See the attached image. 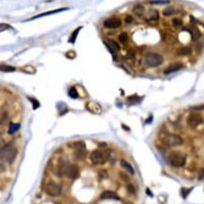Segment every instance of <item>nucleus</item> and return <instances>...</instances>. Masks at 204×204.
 Returning a JSON list of instances; mask_svg holds the SVG:
<instances>
[{
	"label": "nucleus",
	"instance_id": "f257e3e1",
	"mask_svg": "<svg viewBox=\"0 0 204 204\" xmlns=\"http://www.w3.org/2000/svg\"><path fill=\"white\" fill-rule=\"evenodd\" d=\"M16 155H17V149L12 143H8L0 147V160L1 161L12 164Z\"/></svg>",
	"mask_w": 204,
	"mask_h": 204
},
{
	"label": "nucleus",
	"instance_id": "f03ea898",
	"mask_svg": "<svg viewBox=\"0 0 204 204\" xmlns=\"http://www.w3.org/2000/svg\"><path fill=\"white\" fill-rule=\"evenodd\" d=\"M111 157L110 150H102V149H95L91 153L90 160L94 164H104L108 162Z\"/></svg>",
	"mask_w": 204,
	"mask_h": 204
},
{
	"label": "nucleus",
	"instance_id": "7ed1b4c3",
	"mask_svg": "<svg viewBox=\"0 0 204 204\" xmlns=\"http://www.w3.org/2000/svg\"><path fill=\"white\" fill-rule=\"evenodd\" d=\"M164 62V58L158 53H147L143 58V63L147 67H157Z\"/></svg>",
	"mask_w": 204,
	"mask_h": 204
},
{
	"label": "nucleus",
	"instance_id": "20e7f679",
	"mask_svg": "<svg viewBox=\"0 0 204 204\" xmlns=\"http://www.w3.org/2000/svg\"><path fill=\"white\" fill-rule=\"evenodd\" d=\"M168 162L175 167H181L186 163V156L181 151H173L169 154Z\"/></svg>",
	"mask_w": 204,
	"mask_h": 204
},
{
	"label": "nucleus",
	"instance_id": "39448f33",
	"mask_svg": "<svg viewBox=\"0 0 204 204\" xmlns=\"http://www.w3.org/2000/svg\"><path fill=\"white\" fill-rule=\"evenodd\" d=\"M164 144L167 147H179L182 145V139L181 136L177 135V134H164V137L162 138Z\"/></svg>",
	"mask_w": 204,
	"mask_h": 204
},
{
	"label": "nucleus",
	"instance_id": "423d86ee",
	"mask_svg": "<svg viewBox=\"0 0 204 204\" xmlns=\"http://www.w3.org/2000/svg\"><path fill=\"white\" fill-rule=\"evenodd\" d=\"M45 191L48 196L57 197L59 195H61L62 193V185L57 183L55 181H49L46 183Z\"/></svg>",
	"mask_w": 204,
	"mask_h": 204
},
{
	"label": "nucleus",
	"instance_id": "0eeeda50",
	"mask_svg": "<svg viewBox=\"0 0 204 204\" xmlns=\"http://www.w3.org/2000/svg\"><path fill=\"white\" fill-rule=\"evenodd\" d=\"M86 154H87V150L84 142L79 141L74 144V155L77 159L82 160L83 158H85Z\"/></svg>",
	"mask_w": 204,
	"mask_h": 204
},
{
	"label": "nucleus",
	"instance_id": "6e6552de",
	"mask_svg": "<svg viewBox=\"0 0 204 204\" xmlns=\"http://www.w3.org/2000/svg\"><path fill=\"white\" fill-rule=\"evenodd\" d=\"M186 122H187V125L190 128H195L197 126L202 124L203 119H202V116L200 114H197V112H192V114H190L188 115V117H187Z\"/></svg>",
	"mask_w": 204,
	"mask_h": 204
},
{
	"label": "nucleus",
	"instance_id": "1a4fd4ad",
	"mask_svg": "<svg viewBox=\"0 0 204 204\" xmlns=\"http://www.w3.org/2000/svg\"><path fill=\"white\" fill-rule=\"evenodd\" d=\"M63 174L69 179H77L79 176V169L76 164H65Z\"/></svg>",
	"mask_w": 204,
	"mask_h": 204
},
{
	"label": "nucleus",
	"instance_id": "9d476101",
	"mask_svg": "<svg viewBox=\"0 0 204 204\" xmlns=\"http://www.w3.org/2000/svg\"><path fill=\"white\" fill-rule=\"evenodd\" d=\"M121 26V21L120 19L117 18H110L107 19L104 22V26L107 29H117Z\"/></svg>",
	"mask_w": 204,
	"mask_h": 204
},
{
	"label": "nucleus",
	"instance_id": "9b49d317",
	"mask_svg": "<svg viewBox=\"0 0 204 204\" xmlns=\"http://www.w3.org/2000/svg\"><path fill=\"white\" fill-rule=\"evenodd\" d=\"M160 18V13L157 10H149V12L147 13L146 20L147 22H156Z\"/></svg>",
	"mask_w": 204,
	"mask_h": 204
},
{
	"label": "nucleus",
	"instance_id": "f8f14e48",
	"mask_svg": "<svg viewBox=\"0 0 204 204\" xmlns=\"http://www.w3.org/2000/svg\"><path fill=\"white\" fill-rule=\"evenodd\" d=\"M162 39L165 44H167V45H174L175 42H176L175 36L171 33H168V32H163Z\"/></svg>",
	"mask_w": 204,
	"mask_h": 204
},
{
	"label": "nucleus",
	"instance_id": "ddd939ff",
	"mask_svg": "<svg viewBox=\"0 0 204 204\" xmlns=\"http://www.w3.org/2000/svg\"><path fill=\"white\" fill-rule=\"evenodd\" d=\"M68 10V8H62V9H57V10H50V12H47L41 13L39 15H36V16H34V17L30 18L29 21L30 20H34V19H38V18H41V17H45V16H48V15L54 14V13H59V12H64V10Z\"/></svg>",
	"mask_w": 204,
	"mask_h": 204
},
{
	"label": "nucleus",
	"instance_id": "4468645a",
	"mask_svg": "<svg viewBox=\"0 0 204 204\" xmlns=\"http://www.w3.org/2000/svg\"><path fill=\"white\" fill-rule=\"evenodd\" d=\"M101 200H119V197H118L114 192L112 191H105L100 195Z\"/></svg>",
	"mask_w": 204,
	"mask_h": 204
},
{
	"label": "nucleus",
	"instance_id": "2eb2a0df",
	"mask_svg": "<svg viewBox=\"0 0 204 204\" xmlns=\"http://www.w3.org/2000/svg\"><path fill=\"white\" fill-rule=\"evenodd\" d=\"M181 68H182V64H181V63H174V64H171V65H169V66L164 70V74H165V75H168V74H171V73H174V72L179 71L180 69H181Z\"/></svg>",
	"mask_w": 204,
	"mask_h": 204
},
{
	"label": "nucleus",
	"instance_id": "dca6fc26",
	"mask_svg": "<svg viewBox=\"0 0 204 204\" xmlns=\"http://www.w3.org/2000/svg\"><path fill=\"white\" fill-rule=\"evenodd\" d=\"M106 45L108 46L110 49L112 50V52H118L120 51V46L114 40H108L106 42Z\"/></svg>",
	"mask_w": 204,
	"mask_h": 204
},
{
	"label": "nucleus",
	"instance_id": "f3484780",
	"mask_svg": "<svg viewBox=\"0 0 204 204\" xmlns=\"http://www.w3.org/2000/svg\"><path fill=\"white\" fill-rule=\"evenodd\" d=\"M120 164H121L122 167L124 168V169H126L131 175H134V169H133V167L127 162V161H125V160H123V159H122V160L120 161Z\"/></svg>",
	"mask_w": 204,
	"mask_h": 204
},
{
	"label": "nucleus",
	"instance_id": "a211bd4d",
	"mask_svg": "<svg viewBox=\"0 0 204 204\" xmlns=\"http://www.w3.org/2000/svg\"><path fill=\"white\" fill-rule=\"evenodd\" d=\"M192 53V49L188 46H183V47H181L178 49V54L180 56H187Z\"/></svg>",
	"mask_w": 204,
	"mask_h": 204
},
{
	"label": "nucleus",
	"instance_id": "6ab92c4d",
	"mask_svg": "<svg viewBox=\"0 0 204 204\" xmlns=\"http://www.w3.org/2000/svg\"><path fill=\"white\" fill-rule=\"evenodd\" d=\"M132 12H133L134 14H136L137 16H141L145 12V8L142 6V5L138 4V5H136V6H134V8L132 9Z\"/></svg>",
	"mask_w": 204,
	"mask_h": 204
},
{
	"label": "nucleus",
	"instance_id": "aec40b11",
	"mask_svg": "<svg viewBox=\"0 0 204 204\" xmlns=\"http://www.w3.org/2000/svg\"><path fill=\"white\" fill-rule=\"evenodd\" d=\"M177 12H178V10H177L174 7H167L163 10V15L164 16H171L173 14H176Z\"/></svg>",
	"mask_w": 204,
	"mask_h": 204
},
{
	"label": "nucleus",
	"instance_id": "412c9836",
	"mask_svg": "<svg viewBox=\"0 0 204 204\" xmlns=\"http://www.w3.org/2000/svg\"><path fill=\"white\" fill-rule=\"evenodd\" d=\"M189 32L192 35L193 40H197L200 37V32L197 28H191V29H189Z\"/></svg>",
	"mask_w": 204,
	"mask_h": 204
},
{
	"label": "nucleus",
	"instance_id": "4be33fe9",
	"mask_svg": "<svg viewBox=\"0 0 204 204\" xmlns=\"http://www.w3.org/2000/svg\"><path fill=\"white\" fill-rule=\"evenodd\" d=\"M20 128V124H17V123H10V128H9V134H13L17 131Z\"/></svg>",
	"mask_w": 204,
	"mask_h": 204
},
{
	"label": "nucleus",
	"instance_id": "5701e85b",
	"mask_svg": "<svg viewBox=\"0 0 204 204\" xmlns=\"http://www.w3.org/2000/svg\"><path fill=\"white\" fill-rule=\"evenodd\" d=\"M68 95L70 96L71 98H79V94H78V91L75 87H71L68 91Z\"/></svg>",
	"mask_w": 204,
	"mask_h": 204
},
{
	"label": "nucleus",
	"instance_id": "b1692460",
	"mask_svg": "<svg viewBox=\"0 0 204 204\" xmlns=\"http://www.w3.org/2000/svg\"><path fill=\"white\" fill-rule=\"evenodd\" d=\"M81 29H82L81 26H79V28H78L76 30H75V31L73 32L72 35H71V37H70V39H69V43H72V44H74L75 41H76V39H77V37H78V34H79V30Z\"/></svg>",
	"mask_w": 204,
	"mask_h": 204
},
{
	"label": "nucleus",
	"instance_id": "393cba45",
	"mask_svg": "<svg viewBox=\"0 0 204 204\" xmlns=\"http://www.w3.org/2000/svg\"><path fill=\"white\" fill-rule=\"evenodd\" d=\"M0 71L2 72H14L15 68L13 66H10V65H0Z\"/></svg>",
	"mask_w": 204,
	"mask_h": 204
},
{
	"label": "nucleus",
	"instance_id": "a878e982",
	"mask_svg": "<svg viewBox=\"0 0 204 204\" xmlns=\"http://www.w3.org/2000/svg\"><path fill=\"white\" fill-rule=\"evenodd\" d=\"M170 0H150V4L152 5H167Z\"/></svg>",
	"mask_w": 204,
	"mask_h": 204
},
{
	"label": "nucleus",
	"instance_id": "bb28decb",
	"mask_svg": "<svg viewBox=\"0 0 204 204\" xmlns=\"http://www.w3.org/2000/svg\"><path fill=\"white\" fill-rule=\"evenodd\" d=\"M171 23H172V26H175V28H180V26H182V21L179 18H174L171 21Z\"/></svg>",
	"mask_w": 204,
	"mask_h": 204
},
{
	"label": "nucleus",
	"instance_id": "cd10ccee",
	"mask_svg": "<svg viewBox=\"0 0 204 204\" xmlns=\"http://www.w3.org/2000/svg\"><path fill=\"white\" fill-rule=\"evenodd\" d=\"M128 40V37L127 33H121L119 35V41L122 43V44H125V43H127Z\"/></svg>",
	"mask_w": 204,
	"mask_h": 204
},
{
	"label": "nucleus",
	"instance_id": "c85d7f7f",
	"mask_svg": "<svg viewBox=\"0 0 204 204\" xmlns=\"http://www.w3.org/2000/svg\"><path fill=\"white\" fill-rule=\"evenodd\" d=\"M133 21V18L131 17V16H127L126 17V23H128V24H130V23H131Z\"/></svg>",
	"mask_w": 204,
	"mask_h": 204
},
{
	"label": "nucleus",
	"instance_id": "c756f323",
	"mask_svg": "<svg viewBox=\"0 0 204 204\" xmlns=\"http://www.w3.org/2000/svg\"><path fill=\"white\" fill-rule=\"evenodd\" d=\"M4 170H5V166H4V164H0V172H3Z\"/></svg>",
	"mask_w": 204,
	"mask_h": 204
},
{
	"label": "nucleus",
	"instance_id": "7c9ffc66",
	"mask_svg": "<svg viewBox=\"0 0 204 204\" xmlns=\"http://www.w3.org/2000/svg\"><path fill=\"white\" fill-rule=\"evenodd\" d=\"M2 143H3V140H2V138L0 137V146H1V145H2Z\"/></svg>",
	"mask_w": 204,
	"mask_h": 204
},
{
	"label": "nucleus",
	"instance_id": "2f4dec72",
	"mask_svg": "<svg viewBox=\"0 0 204 204\" xmlns=\"http://www.w3.org/2000/svg\"><path fill=\"white\" fill-rule=\"evenodd\" d=\"M201 176H202V177H204V171H203V172L201 173Z\"/></svg>",
	"mask_w": 204,
	"mask_h": 204
}]
</instances>
